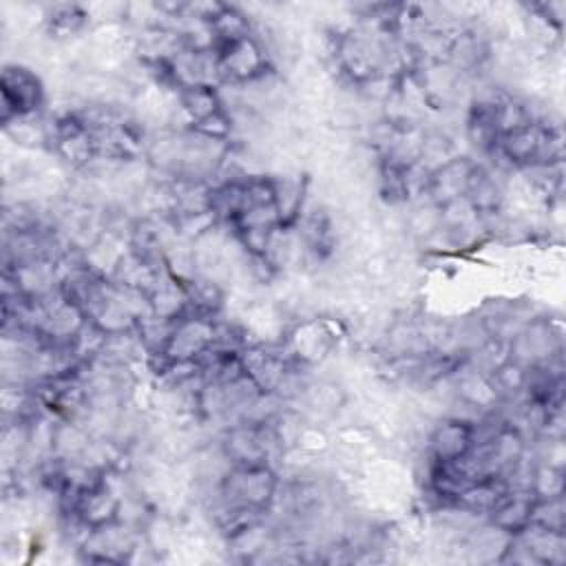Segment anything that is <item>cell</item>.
<instances>
[{
    "label": "cell",
    "instance_id": "obj_1",
    "mask_svg": "<svg viewBox=\"0 0 566 566\" xmlns=\"http://www.w3.org/2000/svg\"><path fill=\"white\" fill-rule=\"evenodd\" d=\"M44 91L29 69L24 66H7L2 77V104H4V122L9 117H27L42 106Z\"/></svg>",
    "mask_w": 566,
    "mask_h": 566
}]
</instances>
